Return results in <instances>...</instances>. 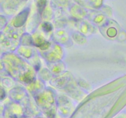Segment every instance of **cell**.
I'll list each match as a JSON object with an SVG mask.
<instances>
[{
	"label": "cell",
	"mask_w": 126,
	"mask_h": 118,
	"mask_svg": "<svg viewBox=\"0 0 126 118\" xmlns=\"http://www.w3.org/2000/svg\"><path fill=\"white\" fill-rule=\"evenodd\" d=\"M43 27H44V30L47 31H48L51 30V29H52V27H51V26H50V25L49 24V23H44V26H43Z\"/></svg>",
	"instance_id": "3957f363"
},
{
	"label": "cell",
	"mask_w": 126,
	"mask_h": 118,
	"mask_svg": "<svg viewBox=\"0 0 126 118\" xmlns=\"http://www.w3.org/2000/svg\"><path fill=\"white\" fill-rule=\"evenodd\" d=\"M37 7L39 13L41 14L46 8L47 4V0H36Z\"/></svg>",
	"instance_id": "6da1fadb"
},
{
	"label": "cell",
	"mask_w": 126,
	"mask_h": 118,
	"mask_svg": "<svg viewBox=\"0 0 126 118\" xmlns=\"http://www.w3.org/2000/svg\"><path fill=\"white\" fill-rule=\"evenodd\" d=\"M3 95H4V91L0 87V99H1V98H2Z\"/></svg>",
	"instance_id": "277c9868"
},
{
	"label": "cell",
	"mask_w": 126,
	"mask_h": 118,
	"mask_svg": "<svg viewBox=\"0 0 126 118\" xmlns=\"http://www.w3.org/2000/svg\"><path fill=\"white\" fill-rule=\"evenodd\" d=\"M5 0H0V4H2V3L4 2V1Z\"/></svg>",
	"instance_id": "5b68a950"
},
{
	"label": "cell",
	"mask_w": 126,
	"mask_h": 118,
	"mask_svg": "<svg viewBox=\"0 0 126 118\" xmlns=\"http://www.w3.org/2000/svg\"><path fill=\"white\" fill-rule=\"evenodd\" d=\"M5 23H6V20H5L4 17L0 15V30L2 29Z\"/></svg>",
	"instance_id": "7a4b0ae2"
},
{
	"label": "cell",
	"mask_w": 126,
	"mask_h": 118,
	"mask_svg": "<svg viewBox=\"0 0 126 118\" xmlns=\"http://www.w3.org/2000/svg\"><path fill=\"white\" fill-rule=\"evenodd\" d=\"M0 9H1V8H0Z\"/></svg>",
	"instance_id": "8992f818"
}]
</instances>
